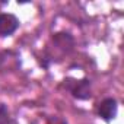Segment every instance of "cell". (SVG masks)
Masks as SVG:
<instances>
[{"mask_svg":"<svg viewBox=\"0 0 124 124\" xmlns=\"http://www.w3.org/2000/svg\"><path fill=\"white\" fill-rule=\"evenodd\" d=\"M19 26V21L12 13H0V37L12 35Z\"/></svg>","mask_w":124,"mask_h":124,"instance_id":"6da1fadb","label":"cell"},{"mask_svg":"<svg viewBox=\"0 0 124 124\" xmlns=\"http://www.w3.org/2000/svg\"><path fill=\"white\" fill-rule=\"evenodd\" d=\"M96 112H98V115H99L102 120H105V121H109V120L115 118V115H117V102H115V99L107 98V99L101 101V102L98 104Z\"/></svg>","mask_w":124,"mask_h":124,"instance_id":"7a4b0ae2","label":"cell"},{"mask_svg":"<svg viewBox=\"0 0 124 124\" xmlns=\"http://www.w3.org/2000/svg\"><path fill=\"white\" fill-rule=\"evenodd\" d=\"M73 83H69V89L78 99H88L91 98V85L89 80H72Z\"/></svg>","mask_w":124,"mask_h":124,"instance_id":"3957f363","label":"cell"},{"mask_svg":"<svg viewBox=\"0 0 124 124\" xmlns=\"http://www.w3.org/2000/svg\"><path fill=\"white\" fill-rule=\"evenodd\" d=\"M53 42H54L55 50L61 51V54H67L73 48V38L69 34H64V32L55 34L54 38H53Z\"/></svg>","mask_w":124,"mask_h":124,"instance_id":"277c9868","label":"cell"},{"mask_svg":"<svg viewBox=\"0 0 124 124\" xmlns=\"http://www.w3.org/2000/svg\"><path fill=\"white\" fill-rule=\"evenodd\" d=\"M0 124H16L8 114V109L2 105L0 107Z\"/></svg>","mask_w":124,"mask_h":124,"instance_id":"5b68a950","label":"cell"},{"mask_svg":"<svg viewBox=\"0 0 124 124\" xmlns=\"http://www.w3.org/2000/svg\"><path fill=\"white\" fill-rule=\"evenodd\" d=\"M50 124H66V123H64L63 120H53Z\"/></svg>","mask_w":124,"mask_h":124,"instance_id":"8992f818","label":"cell"}]
</instances>
